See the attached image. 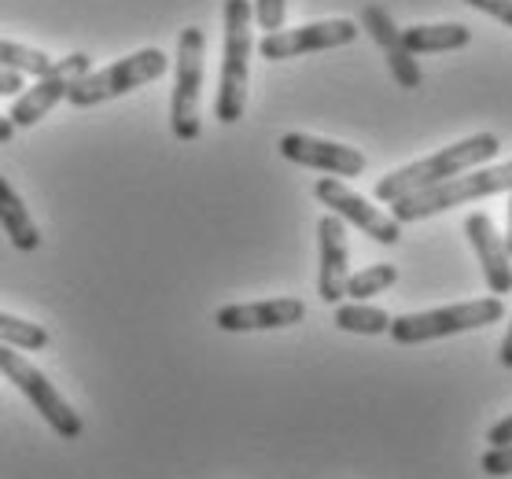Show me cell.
<instances>
[{
    "label": "cell",
    "mask_w": 512,
    "mask_h": 479,
    "mask_svg": "<svg viewBox=\"0 0 512 479\" xmlns=\"http://www.w3.org/2000/svg\"><path fill=\"white\" fill-rule=\"evenodd\" d=\"M498 152H501V141L494 133H476V137H468V141L450 144V148L428 155V159H420V163H409V166H402V170H395V174L380 177L373 188V196L391 207L395 199L413 196L420 188H431V185H439V181H446V177L476 170V166H483Z\"/></svg>",
    "instance_id": "obj_1"
},
{
    "label": "cell",
    "mask_w": 512,
    "mask_h": 479,
    "mask_svg": "<svg viewBox=\"0 0 512 479\" xmlns=\"http://www.w3.org/2000/svg\"><path fill=\"white\" fill-rule=\"evenodd\" d=\"M498 192H512V163L487 166V170H465V174L446 177L439 185L420 188L413 196L395 199L391 203V218L398 225H409L439 211H450V207H461V203H472V199L498 196Z\"/></svg>",
    "instance_id": "obj_2"
},
{
    "label": "cell",
    "mask_w": 512,
    "mask_h": 479,
    "mask_svg": "<svg viewBox=\"0 0 512 479\" xmlns=\"http://www.w3.org/2000/svg\"><path fill=\"white\" fill-rule=\"evenodd\" d=\"M251 4L247 0H225V59H222V85L214 100L218 122L233 126L244 118L247 107V74H251Z\"/></svg>",
    "instance_id": "obj_3"
},
{
    "label": "cell",
    "mask_w": 512,
    "mask_h": 479,
    "mask_svg": "<svg viewBox=\"0 0 512 479\" xmlns=\"http://www.w3.org/2000/svg\"><path fill=\"white\" fill-rule=\"evenodd\" d=\"M501 317H505L501 295H487V299H472V303H454L439 306V310H424V314L391 317L387 336L402 343V347H413V343H428V339H446L457 336V332L498 325Z\"/></svg>",
    "instance_id": "obj_4"
},
{
    "label": "cell",
    "mask_w": 512,
    "mask_h": 479,
    "mask_svg": "<svg viewBox=\"0 0 512 479\" xmlns=\"http://www.w3.org/2000/svg\"><path fill=\"white\" fill-rule=\"evenodd\" d=\"M166 67H170L166 52H159V48H140V52H133V56L104 67V71L82 74L78 82L70 85L67 100L74 107H96V104H104V100H115V96L133 93V89H140V85L163 78Z\"/></svg>",
    "instance_id": "obj_5"
},
{
    "label": "cell",
    "mask_w": 512,
    "mask_h": 479,
    "mask_svg": "<svg viewBox=\"0 0 512 479\" xmlns=\"http://www.w3.org/2000/svg\"><path fill=\"white\" fill-rule=\"evenodd\" d=\"M0 376H4L8 384H15V391H19L23 398H30V406L45 417L48 428H52L59 439H78V435L85 432L82 417L70 409L67 398L48 384L41 369H34V365L26 362L23 351H15V347H8V343H0Z\"/></svg>",
    "instance_id": "obj_6"
},
{
    "label": "cell",
    "mask_w": 512,
    "mask_h": 479,
    "mask_svg": "<svg viewBox=\"0 0 512 479\" xmlns=\"http://www.w3.org/2000/svg\"><path fill=\"white\" fill-rule=\"evenodd\" d=\"M203 56H207V37L199 26H188L177 37V71H174V96H170V129L177 141H196L203 122H199V93H203Z\"/></svg>",
    "instance_id": "obj_7"
},
{
    "label": "cell",
    "mask_w": 512,
    "mask_h": 479,
    "mask_svg": "<svg viewBox=\"0 0 512 479\" xmlns=\"http://www.w3.org/2000/svg\"><path fill=\"white\" fill-rule=\"evenodd\" d=\"M314 196L325 203L328 211L336 214V218H343V222L358 225L365 236H373L376 244H398L402 240V225L391 218V214H384L380 207H373L365 196H358V192H350L343 181H336V177H321L314 185Z\"/></svg>",
    "instance_id": "obj_8"
},
{
    "label": "cell",
    "mask_w": 512,
    "mask_h": 479,
    "mask_svg": "<svg viewBox=\"0 0 512 479\" xmlns=\"http://www.w3.org/2000/svg\"><path fill=\"white\" fill-rule=\"evenodd\" d=\"M89 63H93V59L85 56V52H74V56H67V59H56V67H52V71H48L34 89H26V93L12 104V111H8L12 126H23V129L37 126V122H41V118L59 104V100H67L70 85L78 82L82 74H89Z\"/></svg>",
    "instance_id": "obj_9"
},
{
    "label": "cell",
    "mask_w": 512,
    "mask_h": 479,
    "mask_svg": "<svg viewBox=\"0 0 512 479\" xmlns=\"http://www.w3.org/2000/svg\"><path fill=\"white\" fill-rule=\"evenodd\" d=\"M361 30L350 19H328V23H310L299 30H273L258 41V56L262 59H295L306 52H325V48H343L350 45Z\"/></svg>",
    "instance_id": "obj_10"
},
{
    "label": "cell",
    "mask_w": 512,
    "mask_h": 479,
    "mask_svg": "<svg viewBox=\"0 0 512 479\" xmlns=\"http://www.w3.org/2000/svg\"><path fill=\"white\" fill-rule=\"evenodd\" d=\"M280 155L288 163L310 166V170H321V174L332 177H358L365 170V155L358 148L321 141V137H310V133H284L280 137Z\"/></svg>",
    "instance_id": "obj_11"
},
{
    "label": "cell",
    "mask_w": 512,
    "mask_h": 479,
    "mask_svg": "<svg viewBox=\"0 0 512 479\" xmlns=\"http://www.w3.org/2000/svg\"><path fill=\"white\" fill-rule=\"evenodd\" d=\"M317 240H321V269H317V292L325 303H339L347 295L350 277V244L347 225L336 214H325L317 222Z\"/></svg>",
    "instance_id": "obj_12"
},
{
    "label": "cell",
    "mask_w": 512,
    "mask_h": 479,
    "mask_svg": "<svg viewBox=\"0 0 512 479\" xmlns=\"http://www.w3.org/2000/svg\"><path fill=\"white\" fill-rule=\"evenodd\" d=\"M306 306L299 299H262V303H233L214 314V325L222 332H266V328L299 325Z\"/></svg>",
    "instance_id": "obj_13"
},
{
    "label": "cell",
    "mask_w": 512,
    "mask_h": 479,
    "mask_svg": "<svg viewBox=\"0 0 512 479\" xmlns=\"http://www.w3.org/2000/svg\"><path fill=\"white\" fill-rule=\"evenodd\" d=\"M361 26L369 30V37H373L376 45L384 48L387 67H391V74H395V82L402 85V89H420L424 71H420L417 56L402 45V30L395 26L391 12L380 8V4H365V12H361Z\"/></svg>",
    "instance_id": "obj_14"
},
{
    "label": "cell",
    "mask_w": 512,
    "mask_h": 479,
    "mask_svg": "<svg viewBox=\"0 0 512 479\" xmlns=\"http://www.w3.org/2000/svg\"><path fill=\"white\" fill-rule=\"evenodd\" d=\"M465 233L476 247V258L483 266V281L494 295H509L512 292V255L505 240L498 236L494 222H490L487 211H472L465 218Z\"/></svg>",
    "instance_id": "obj_15"
},
{
    "label": "cell",
    "mask_w": 512,
    "mask_h": 479,
    "mask_svg": "<svg viewBox=\"0 0 512 479\" xmlns=\"http://www.w3.org/2000/svg\"><path fill=\"white\" fill-rule=\"evenodd\" d=\"M472 41V30L461 23H439V26H409L402 30V45L413 56H428V52H454Z\"/></svg>",
    "instance_id": "obj_16"
},
{
    "label": "cell",
    "mask_w": 512,
    "mask_h": 479,
    "mask_svg": "<svg viewBox=\"0 0 512 479\" xmlns=\"http://www.w3.org/2000/svg\"><path fill=\"white\" fill-rule=\"evenodd\" d=\"M0 225H4L8 240H12L19 251H34V247L41 244V233H37V225L30 222V211H26L19 192H15L4 177H0Z\"/></svg>",
    "instance_id": "obj_17"
},
{
    "label": "cell",
    "mask_w": 512,
    "mask_h": 479,
    "mask_svg": "<svg viewBox=\"0 0 512 479\" xmlns=\"http://www.w3.org/2000/svg\"><path fill=\"white\" fill-rule=\"evenodd\" d=\"M336 325L343 332H358V336H384L391 328V314L369 303H347L336 310Z\"/></svg>",
    "instance_id": "obj_18"
},
{
    "label": "cell",
    "mask_w": 512,
    "mask_h": 479,
    "mask_svg": "<svg viewBox=\"0 0 512 479\" xmlns=\"http://www.w3.org/2000/svg\"><path fill=\"white\" fill-rule=\"evenodd\" d=\"M0 67H4V71H15V74H37V78H45V74L56 67V59H48L41 48L0 41Z\"/></svg>",
    "instance_id": "obj_19"
},
{
    "label": "cell",
    "mask_w": 512,
    "mask_h": 479,
    "mask_svg": "<svg viewBox=\"0 0 512 479\" xmlns=\"http://www.w3.org/2000/svg\"><path fill=\"white\" fill-rule=\"evenodd\" d=\"M0 343H8V347H15V351H45L48 332L41 325H34V321L0 314Z\"/></svg>",
    "instance_id": "obj_20"
},
{
    "label": "cell",
    "mask_w": 512,
    "mask_h": 479,
    "mask_svg": "<svg viewBox=\"0 0 512 479\" xmlns=\"http://www.w3.org/2000/svg\"><path fill=\"white\" fill-rule=\"evenodd\" d=\"M395 281H398V269L395 266H387V262H380V266H365L361 273L347 277V295H354L358 303H365L369 295L387 292V288H391Z\"/></svg>",
    "instance_id": "obj_21"
},
{
    "label": "cell",
    "mask_w": 512,
    "mask_h": 479,
    "mask_svg": "<svg viewBox=\"0 0 512 479\" xmlns=\"http://www.w3.org/2000/svg\"><path fill=\"white\" fill-rule=\"evenodd\" d=\"M251 15L258 19V26L273 34V30H284V15H288V0H255Z\"/></svg>",
    "instance_id": "obj_22"
},
{
    "label": "cell",
    "mask_w": 512,
    "mask_h": 479,
    "mask_svg": "<svg viewBox=\"0 0 512 479\" xmlns=\"http://www.w3.org/2000/svg\"><path fill=\"white\" fill-rule=\"evenodd\" d=\"M479 468H483L487 476H512V443L490 446L487 454L479 457Z\"/></svg>",
    "instance_id": "obj_23"
},
{
    "label": "cell",
    "mask_w": 512,
    "mask_h": 479,
    "mask_svg": "<svg viewBox=\"0 0 512 479\" xmlns=\"http://www.w3.org/2000/svg\"><path fill=\"white\" fill-rule=\"evenodd\" d=\"M465 4H472L476 12L490 15V19H498V23L512 26V0H465Z\"/></svg>",
    "instance_id": "obj_24"
},
{
    "label": "cell",
    "mask_w": 512,
    "mask_h": 479,
    "mask_svg": "<svg viewBox=\"0 0 512 479\" xmlns=\"http://www.w3.org/2000/svg\"><path fill=\"white\" fill-rule=\"evenodd\" d=\"M487 443L490 446H509L512 443V413H509V417H501V421L494 424V428H490V432H487Z\"/></svg>",
    "instance_id": "obj_25"
},
{
    "label": "cell",
    "mask_w": 512,
    "mask_h": 479,
    "mask_svg": "<svg viewBox=\"0 0 512 479\" xmlns=\"http://www.w3.org/2000/svg\"><path fill=\"white\" fill-rule=\"evenodd\" d=\"M19 89H23V74L4 71V67H0V96H15Z\"/></svg>",
    "instance_id": "obj_26"
},
{
    "label": "cell",
    "mask_w": 512,
    "mask_h": 479,
    "mask_svg": "<svg viewBox=\"0 0 512 479\" xmlns=\"http://www.w3.org/2000/svg\"><path fill=\"white\" fill-rule=\"evenodd\" d=\"M498 358H501V365H505V369H512V325H509V332H505V339H501Z\"/></svg>",
    "instance_id": "obj_27"
},
{
    "label": "cell",
    "mask_w": 512,
    "mask_h": 479,
    "mask_svg": "<svg viewBox=\"0 0 512 479\" xmlns=\"http://www.w3.org/2000/svg\"><path fill=\"white\" fill-rule=\"evenodd\" d=\"M12 133H15L12 118H0V144H8V141H12Z\"/></svg>",
    "instance_id": "obj_28"
},
{
    "label": "cell",
    "mask_w": 512,
    "mask_h": 479,
    "mask_svg": "<svg viewBox=\"0 0 512 479\" xmlns=\"http://www.w3.org/2000/svg\"><path fill=\"white\" fill-rule=\"evenodd\" d=\"M505 247H509L512 255V192H509V233H505Z\"/></svg>",
    "instance_id": "obj_29"
}]
</instances>
